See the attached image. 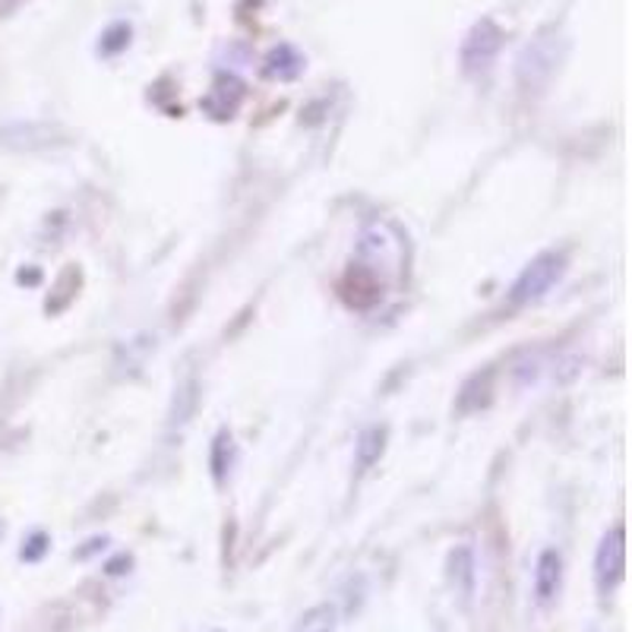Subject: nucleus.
I'll list each match as a JSON object with an SVG mask.
<instances>
[{
	"label": "nucleus",
	"mask_w": 632,
	"mask_h": 632,
	"mask_svg": "<svg viewBox=\"0 0 632 632\" xmlns=\"http://www.w3.org/2000/svg\"><path fill=\"white\" fill-rule=\"evenodd\" d=\"M48 550H51V538H48L45 531H32L23 541V547H20V560L23 563H42L48 557Z\"/></svg>",
	"instance_id": "nucleus-16"
},
{
	"label": "nucleus",
	"mask_w": 632,
	"mask_h": 632,
	"mask_svg": "<svg viewBox=\"0 0 632 632\" xmlns=\"http://www.w3.org/2000/svg\"><path fill=\"white\" fill-rule=\"evenodd\" d=\"M566 272V256L557 250L538 253L525 270L519 272L513 292H509V307H528L535 301H541L544 294L550 292Z\"/></svg>",
	"instance_id": "nucleus-2"
},
{
	"label": "nucleus",
	"mask_w": 632,
	"mask_h": 632,
	"mask_svg": "<svg viewBox=\"0 0 632 632\" xmlns=\"http://www.w3.org/2000/svg\"><path fill=\"white\" fill-rule=\"evenodd\" d=\"M503 29H499L491 17H484V20H477V23L468 29V35H465V42H462V51H459V57H462V70L474 76V73H484V70L491 67L494 61H497L499 48H503Z\"/></svg>",
	"instance_id": "nucleus-5"
},
{
	"label": "nucleus",
	"mask_w": 632,
	"mask_h": 632,
	"mask_svg": "<svg viewBox=\"0 0 632 632\" xmlns=\"http://www.w3.org/2000/svg\"><path fill=\"white\" fill-rule=\"evenodd\" d=\"M386 450V428H367L358 436V450H355V459H358V472H367L380 462V455Z\"/></svg>",
	"instance_id": "nucleus-12"
},
{
	"label": "nucleus",
	"mask_w": 632,
	"mask_h": 632,
	"mask_svg": "<svg viewBox=\"0 0 632 632\" xmlns=\"http://www.w3.org/2000/svg\"><path fill=\"white\" fill-rule=\"evenodd\" d=\"M383 294L386 272L380 270L377 263L358 256V260L348 266L345 278H341V297H345V304L355 307V310H373V307L383 301Z\"/></svg>",
	"instance_id": "nucleus-3"
},
{
	"label": "nucleus",
	"mask_w": 632,
	"mask_h": 632,
	"mask_svg": "<svg viewBox=\"0 0 632 632\" xmlns=\"http://www.w3.org/2000/svg\"><path fill=\"white\" fill-rule=\"evenodd\" d=\"M563 588V557L560 550H544L535 566V594L538 604H554Z\"/></svg>",
	"instance_id": "nucleus-7"
},
{
	"label": "nucleus",
	"mask_w": 632,
	"mask_h": 632,
	"mask_svg": "<svg viewBox=\"0 0 632 632\" xmlns=\"http://www.w3.org/2000/svg\"><path fill=\"white\" fill-rule=\"evenodd\" d=\"M105 544H108V538H89V541H86V547H80L73 557H76V560H89V557H95L98 550H105Z\"/></svg>",
	"instance_id": "nucleus-18"
},
{
	"label": "nucleus",
	"mask_w": 632,
	"mask_h": 632,
	"mask_svg": "<svg viewBox=\"0 0 632 632\" xmlns=\"http://www.w3.org/2000/svg\"><path fill=\"white\" fill-rule=\"evenodd\" d=\"M231 472V433L222 430L212 443V477L215 484H225V474Z\"/></svg>",
	"instance_id": "nucleus-15"
},
{
	"label": "nucleus",
	"mask_w": 632,
	"mask_h": 632,
	"mask_svg": "<svg viewBox=\"0 0 632 632\" xmlns=\"http://www.w3.org/2000/svg\"><path fill=\"white\" fill-rule=\"evenodd\" d=\"M57 130H51L45 124H10L0 127V146L13 149V152H35V149H48L61 139H54Z\"/></svg>",
	"instance_id": "nucleus-6"
},
{
	"label": "nucleus",
	"mask_w": 632,
	"mask_h": 632,
	"mask_svg": "<svg viewBox=\"0 0 632 632\" xmlns=\"http://www.w3.org/2000/svg\"><path fill=\"white\" fill-rule=\"evenodd\" d=\"M566 42L557 32H541L538 39H531L522 48L519 61H516V76L525 92H541L563 64Z\"/></svg>",
	"instance_id": "nucleus-1"
},
{
	"label": "nucleus",
	"mask_w": 632,
	"mask_h": 632,
	"mask_svg": "<svg viewBox=\"0 0 632 632\" xmlns=\"http://www.w3.org/2000/svg\"><path fill=\"white\" fill-rule=\"evenodd\" d=\"M491 389H494V370H484V373L472 377L462 389V396H459V411H477V408L487 405Z\"/></svg>",
	"instance_id": "nucleus-11"
},
{
	"label": "nucleus",
	"mask_w": 632,
	"mask_h": 632,
	"mask_svg": "<svg viewBox=\"0 0 632 632\" xmlns=\"http://www.w3.org/2000/svg\"><path fill=\"white\" fill-rule=\"evenodd\" d=\"M3 535H7V525H3V519H0V541H3Z\"/></svg>",
	"instance_id": "nucleus-20"
},
{
	"label": "nucleus",
	"mask_w": 632,
	"mask_h": 632,
	"mask_svg": "<svg viewBox=\"0 0 632 632\" xmlns=\"http://www.w3.org/2000/svg\"><path fill=\"white\" fill-rule=\"evenodd\" d=\"M130 566H134V557H130V554H117V557H112V560L105 563V576H124V572H130Z\"/></svg>",
	"instance_id": "nucleus-17"
},
{
	"label": "nucleus",
	"mask_w": 632,
	"mask_h": 632,
	"mask_svg": "<svg viewBox=\"0 0 632 632\" xmlns=\"http://www.w3.org/2000/svg\"><path fill=\"white\" fill-rule=\"evenodd\" d=\"M130 42H134V25L112 23L98 35V54H102V57H117L120 51L130 48Z\"/></svg>",
	"instance_id": "nucleus-14"
},
{
	"label": "nucleus",
	"mask_w": 632,
	"mask_h": 632,
	"mask_svg": "<svg viewBox=\"0 0 632 632\" xmlns=\"http://www.w3.org/2000/svg\"><path fill=\"white\" fill-rule=\"evenodd\" d=\"M446 579H450L452 591L468 604L474 594V582H477L472 547H455V550H452L450 560H446Z\"/></svg>",
	"instance_id": "nucleus-8"
},
{
	"label": "nucleus",
	"mask_w": 632,
	"mask_h": 632,
	"mask_svg": "<svg viewBox=\"0 0 632 632\" xmlns=\"http://www.w3.org/2000/svg\"><path fill=\"white\" fill-rule=\"evenodd\" d=\"M336 626H339V610L333 604H316L297 620L294 632H336Z\"/></svg>",
	"instance_id": "nucleus-13"
},
{
	"label": "nucleus",
	"mask_w": 632,
	"mask_h": 632,
	"mask_svg": "<svg viewBox=\"0 0 632 632\" xmlns=\"http://www.w3.org/2000/svg\"><path fill=\"white\" fill-rule=\"evenodd\" d=\"M301 73H304V57L297 54V48L278 45L266 54V64H263V76L266 80H282L285 83V80H294Z\"/></svg>",
	"instance_id": "nucleus-10"
},
{
	"label": "nucleus",
	"mask_w": 632,
	"mask_h": 632,
	"mask_svg": "<svg viewBox=\"0 0 632 632\" xmlns=\"http://www.w3.org/2000/svg\"><path fill=\"white\" fill-rule=\"evenodd\" d=\"M39 278H42V272H20V275H17V282H23V285H35V282H39Z\"/></svg>",
	"instance_id": "nucleus-19"
},
{
	"label": "nucleus",
	"mask_w": 632,
	"mask_h": 632,
	"mask_svg": "<svg viewBox=\"0 0 632 632\" xmlns=\"http://www.w3.org/2000/svg\"><path fill=\"white\" fill-rule=\"evenodd\" d=\"M626 579V531L623 525L610 528L594 550V586L601 594H613Z\"/></svg>",
	"instance_id": "nucleus-4"
},
{
	"label": "nucleus",
	"mask_w": 632,
	"mask_h": 632,
	"mask_svg": "<svg viewBox=\"0 0 632 632\" xmlns=\"http://www.w3.org/2000/svg\"><path fill=\"white\" fill-rule=\"evenodd\" d=\"M241 98H244V83L222 73V76L215 80V86H212V92H209V98H206L203 105L215 114V117H231V114L238 112Z\"/></svg>",
	"instance_id": "nucleus-9"
}]
</instances>
